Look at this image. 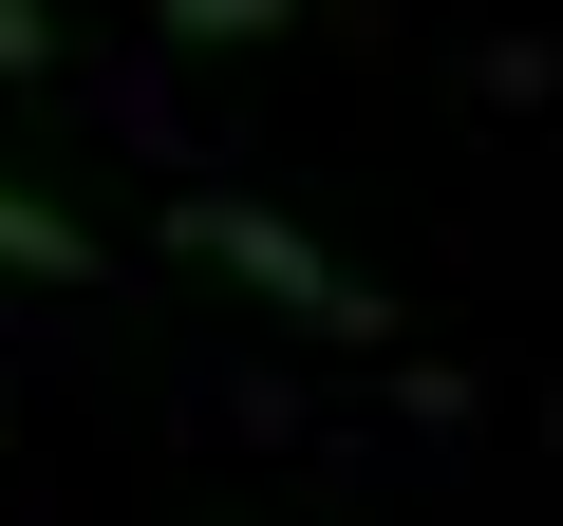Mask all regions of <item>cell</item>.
<instances>
[{
    "instance_id": "cell-1",
    "label": "cell",
    "mask_w": 563,
    "mask_h": 526,
    "mask_svg": "<svg viewBox=\"0 0 563 526\" xmlns=\"http://www.w3.org/2000/svg\"><path fill=\"white\" fill-rule=\"evenodd\" d=\"M188 244H207V263H225V283H244V302H263V320H301V339H357V358H376V339H395V302H376V283H357V263H320V244H301V226H282V207H244V188H188Z\"/></svg>"
},
{
    "instance_id": "cell-2",
    "label": "cell",
    "mask_w": 563,
    "mask_h": 526,
    "mask_svg": "<svg viewBox=\"0 0 563 526\" xmlns=\"http://www.w3.org/2000/svg\"><path fill=\"white\" fill-rule=\"evenodd\" d=\"M0 283H113V244L76 207H38V188H0Z\"/></svg>"
},
{
    "instance_id": "cell-3",
    "label": "cell",
    "mask_w": 563,
    "mask_h": 526,
    "mask_svg": "<svg viewBox=\"0 0 563 526\" xmlns=\"http://www.w3.org/2000/svg\"><path fill=\"white\" fill-rule=\"evenodd\" d=\"M151 20H169L188 57H244V39H282V20H301V0H151Z\"/></svg>"
},
{
    "instance_id": "cell-4",
    "label": "cell",
    "mask_w": 563,
    "mask_h": 526,
    "mask_svg": "<svg viewBox=\"0 0 563 526\" xmlns=\"http://www.w3.org/2000/svg\"><path fill=\"white\" fill-rule=\"evenodd\" d=\"M0 76H57V20H38V0H0Z\"/></svg>"
}]
</instances>
